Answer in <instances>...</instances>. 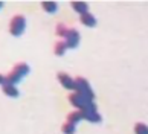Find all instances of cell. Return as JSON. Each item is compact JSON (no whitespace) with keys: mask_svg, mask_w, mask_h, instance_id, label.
<instances>
[{"mask_svg":"<svg viewBox=\"0 0 148 134\" xmlns=\"http://www.w3.org/2000/svg\"><path fill=\"white\" fill-rule=\"evenodd\" d=\"M28 73H29V66L26 63H18L12 67V70H11L6 76H5V84L15 85V84L20 82Z\"/></svg>","mask_w":148,"mask_h":134,"instance_id":"obj_1","label":"cell"},{"mask_svg":"<svg viewBox=\"0 0 148 134\" xmlns=\"http://www.w3.org/2000/svg\"><path fill=\"white\" fill-rule=\"evenodd\" d=\"M75 92L79 93L87 102H93V100H95V92L92 90L89 81L83 76H78L75 79Z\"/></svg>","mask_w":148,"mask_h":134,"instance_id":"obj_2","label":"cell"},{"mask_svg":"<svg viewBox=\"0 0 148 134\" xmlns=\"http://www.w3.org/2000/svg\"><path fill=\"white\" fill-rule=\"evenodd\" d=\"M78 111L81 113V116H83V119H86L87 122H90V124H99L101 122V114L98 113V108H96L95 102H86Z\"/></svg>","mask_w":148,"mask_h":134,"instance_id":"obj_3","label":"cell"},{"mask_svg":"<svg viewBox=\"0 0 148 134\" xmlns=\"http://www.w3.org/2000/svg\"><path fill=\"white\" fill-rule=\"evenodd\" d=\"M26 27V20L23 15H14L9 21V34L14 37H20Z\"/></svg>","mask_w":148,"mask_h":134,"instance_id":"obj_4","label":"cell"},{"mask_svg":"<svg viewBox=\"0 0 148 134\" xmlns=\"http://www.w3.org/2000/svg\"><path fill=\"white\" fill-rule=\"evenodd\" d=\"M63 41L66 43L67 49H75V47H78V44H79V32H78V29H75V27L69 29Z\"/></svg>","mask_w":148,"mask_h":134,"instance_id":"obj_5","label":"cell"},{"mask_svg":"<svg viewBox=\"0 0 148 134\" xmlns=\"http://www.w3.org/2000/svg\"><path fill=\"white\" fill-rule=\"evenodd\" d=\"M57 79L66 88V90L75 92V79L72 76H69L67 73H64V72H58V73H57Z\"/></svg>","mask_w":148,"mask_h":134,"instance_id":"obj_6","label":"cell"},{"mask_svg":"<svg viewBox=\"0 0 148 134\" xmlns=\"http://www.w3.org/2000/svg\"><path fill=\"white\" fill-rule=\"evenodd\" d=\"M69 102L72 104L75 108H78V110H79V108H81V107H83V105H84V104L87 102V100H86V99H84L83 96H81L79 93H76V92H72V93L69 94Z\"/></svg>","mask_w":148,"mask_h":134,"instance_id":"obj_7","label":"cell"},{"mask_svg":"<svg viewBox=\"0 0 148 134\" xmlns=\"http://www.w3.org/2000/svg\"><path fill=\"white\" fill-rule=\"evenodd\" d=\"M79 21L87 27H95L96 26V18H95V15L90 14V12H86L83 15H79Z\"/></svg>","mask_w":148,"mask_h":134,"instance_id":"obj_8","label":"cell"},{"mask_svg":"<svg viewBox=\"0 0 148 134\" xmlns=\"http://www.w3.org/2000/svg\"><path fill=\"white\" fill-rule=\"evenodd\" d=\"M2 90H3V93L6 94V96H9V98H18V94H20L18 88L15 87V85H11V84H3V85H2Z\"/></svg>","mask_w":148,"mask_h":134,"instance_id":"obj_9","label":"cell"},{"mask_svg":"<svg viewBox=\"0 0 148 134\" xmlns=\"http://www.w3.org/2000/svg\"><path fill=\"white\" fill-rule=\"evenodd\" d=\"M70 6H72V9L75 11V12H78L79 15L89 12V5H87L86 2H72Z\"/></svg>","mask_w":148,"mask_h":134,"instance_id":"obj_10","label":"cell"},{"mask_svg":"<svg viewBox=\"0 0 148 134\" xmlns=\"http://www.w3.org/2000/svg\"><path fill=\"white\" fill-rule=\"evenodd\" d=\"M79 120H83V116H81V113H79L78 110H75V111H70V113L67 114V124L76 125Z\"/></svg>","mask_w":148,"mask_h":134,"instance_id":"obj_11","label":"cell"},{"mask_svg":"<svg viewBox=\"0 0 148 134\" xmlns=\"http://www.w3.org/2000/svg\"><path fill=\"white\" fill-rule=\"evenodd\" d=\"M66 50H67V46H66V43L63 40H60L55 43V47H53V53L57 55V57H63L66 53Z\"/></svg>","mask_w":148,"mask_h":134,"instance_id":"obj_12","label":"cell"},{"mask_svg":"<svg viewBox=\"0 0 148 134\" xmlns=\"http://www.w3.org/2000/svg\"><path fill=\"white\" fill-rule=\"evenodd\" d=\"M41 8L49 14H55L58 11V5L57 2H41Z\"/></svg>","mask_w":148,"mask_h":134,"instance_id":"obj_13","label":"cell"},{"mask_svg":"<svg viewBox=\"0 0 148 134\" xmlns=\"http://www.w3.org/2000/svg\"><path fill=\"white\" fill-rule=\"evenodd\" d=\"M69 31V27H66L64 23H58L57 27H55V32H57V35L61 38V40H64V37H66V34H67Z\"/></svg>","mask_w":148,"mask_h":134,"instance_id":"obj_14","label":"cell"},{"mask_svg":"<svg viewBox=\"0 0 148 134\" xmlns=\"http://www.w3.org/2000/svg\"><path fill=\"white\" fill-rule=\"evenodd\" d=\"M134 134H148V125L142 124V122L136 124L134 125Z\"/></svg>","mask_w":148,"mask_h":134,"instance_id":"obj_15","label":"cell"},{"mask_svg":"<svg viewBox=\"0 0 148 134\" xmlns=\"http://www.w3.org/2000/svg\"><path fill=\"white\" fill-rule=\"evenodd\" d=\"M61 131L64 133V134H75L76 133V128H75V125H72V124H66L61 126Z\"/></svg>","mask_w":148,"mask_h":134,"instance_id":"obj_16","label":"cell"},{"mask_svg":"<svg viewBox=\"0 0 148 134\" xmlns=\"http://www.w3.org/2000/svg\"><path fill=\"white\" fill-rule=\"evenodd\" d=\"M3 84H5V76L0 73V85H3Z\"/></svg>","mask_w":148,"mask_h":134,"instance_id":"obj_17","label":"cell"},{"mask_svg":"<svg viewBox=\"0 0 148 134\" xmlns=\"http://www.w3.org/2000/svg\"><path fill=\"white\" fill-rule=\"evenodd\" d=\"M2 6H3V3H2V2H0V8H2Z\"/></svg>","mask_w":148,"mask_h":134,"instance_id":"obj_18","label":"cell"}]
</instances>
